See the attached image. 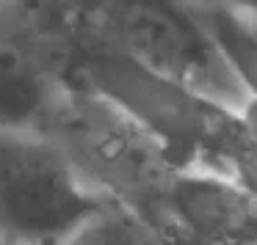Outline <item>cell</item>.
Masks as SVG:
<instances>
[{
	"label": "cell",
	"mask_w": 257,
	"mask_h": 245,
	"mask_svg": "<svg viewBox=\"0 0 257 245\" xmlns=\"http://www.w3.org/2000/svg\"><path fill=\"white\" fill-rule=\"evenodd\" d=\"M152 234H155V245H227V242H213V240H202L196 234L180 228L177 223L166 220V218H155L150 223Z\"/></svg>",
	"instance_id": "cell-9"
},
{
	"label": "cell",
	"mask_w": 257,
	"mask_h": 245,
	"mask_svg": "<svg viewBox=\"0 0 257 245\" xmlns=\"http://www.w3.org/2000/svg\"><path fill=\"white\" fill-rule=\"evenodd\" d=\"M100 204L39 127L0 122L3 245H56Z\"/></svg>",
	"instance_id": "cell-4"
},
{
	"label": "cell",
	"mask_w": 257,
	"mask_h": 245,
	"mask_svg": "<svg viewBox=\"0 0 257 245\" xmlns=\"http://www.w3.org/2000/svg\"><path fill=\"white\" fill-rule=\"evenodd\" d=\"M61 149L83 188L150 220L180 171L169 152L102 94L61 83L34 122Z\"/></svg>",
	"instance_id": "cell-1"
},
{
	"label": "cell",
	"mask_w": 257,
	"mask_h": 245,
	"mask_svg": "<svg viewBox=\"0 0 257 245\" xmlns=\"http://www.w3.org/2000/svg\"><path fill=\"white\" fill-rule=\"evenodd\" d=\"M67 83L86 86L122 108L169 152L177 168L199 166L210 144L238 116V110L150 72L102 42L80 56Z\"/></svg>",
	"instance_id": "cell-3"
},
{
	"label": "cell",
	"mask_w": 257,
	"mask_h": 245,
	"mask_svg": "<svg viewBox=\"0 0 257 245\" xmlns=\"http://www.w3.org/2000/svg\"><path fill=\"white\" fill-rule=\"evenodd\" d=\"M155 218L213 242L257 245V201L207 168H180L147 223Z\"/></svg>",
	"instance_id": "cell-5"
},
{
	"label": "cell",
	"mask_w": 257,
	"mask_h": 245,
	"mask_svg": "<svg viewBox=\"0 0 257 245\" xmlns=\"http://www.w3.org/2000/svg\"><path fill=\"white\" fill-rule=\"evenodd\" d=\"M100 42L229 110L246 105L232 66L191 0H105Z\"/></svg>",
	"instance_id": "cell-2"
},
{
	"label": "cell",
	"mask_w": 257,
	"mask_h": 245,
	"mask_svg": "<svg viewBox=\"0 0 257 245\" xmlns=\"http://www.w3.org/2000/svg\"><path fill=\"white\" fill-rule=\"evenodd\" d=\"M56 245H155V234L136 212L102 201Z\"/></svg>",
	"instance_id": "cell-8"
},
{
	"label": "cell",
	"mask_w": 257,
	"mask_h": 245,
	"mask_svg": "<svg viewBox=\"0 0 257 245\" xmlns=\"http://www.w3.org/2000/svg\"><path fill=\"white\" fill-rule=\"evenodd\" d=\"M194 168H207V171L221 174L224 179L240 188L246 196L257 201V135L243 124L240 113L221 130L199 166Z\"/></svg>",
	"instance_id": "cell-7"
},
{
	"label": "cell",
	"mask_w": 257,
	"mask_h": 245,
	"mask_svg": "<svg viewBox=\"0 0 257 245\" xmlns=\"http://www.w3.org/2000/svg\"><path fill=\"white\" fill-rule=\"evenodd\" d=\"M12 0H0V122L34 124L58 88Z\"/></svg>",
	"instance_id": "cell-6"
}]
</instances>
